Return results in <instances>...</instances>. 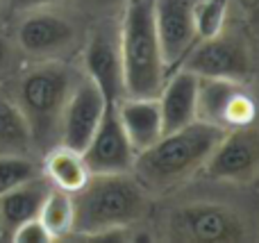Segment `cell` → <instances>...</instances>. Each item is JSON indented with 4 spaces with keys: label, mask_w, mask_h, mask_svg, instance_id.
<instances>
[{
    "label": "cell",
    "mask_w": 259,
    "mask_h": 243,
    "mask_svg": "<svg viewBox=\"0 0 259 243\" xmlns=\"http://www.w3.org/2000/svg\"><path fill=\"white\" fill-rule=\"evenodd\" d=\"M82 64L84 75H89L100 86L107 103H118L125 95L118 25L114 18H105L91 30L82 48Z\"/></svg>",
    "instance_id": "cell-8"
},
{
    "label": "cell",
    "mask_w": 259,
    "mask_h": 243,
    "mask_svg": "<svg viewBox=\"0 0 259 243\" xmlns=\"http://www.w3.org/2000/svg\"><path fill=\"white\" fill-rule=\"evenodd\" d=\"M155 30L159 39L166 75L180 68L187 53L198 41L193 21V0H155L152 5Z\"/></svg>",
    "instance_id": "cell-11"
},
{
    "label": "cell",
    "mask_w": 259,
    "mask_h": 243,
    "mask_svg": "<svg viewBox=\"0 0 259 243\" xmlns=\"http://www.w3.org/2000/svg\"><path fill=\"white\" fill-rule=\"evenodd\" d=\"M107 105L109 103L103 95L100 86L89 75L82 73L68 95L66 107H64L62 125H59V143L75 150L84 148L94 136L96 127L100 125V118H103Z\"/></svg>",
    "instance_id": "cell-12"
},
{
    "label": "cell",
    "mask_w": 259,
    "mask_h": 243,
    "mask_svg": "<svg viewBox=\"0 0 259 243\" xmlns=\"http://www.w3.org/2000/svg\"><path fill=\"white\" fill-rule=\"evenodd\" d=\"M16 45L27 57L41 62H64L80 48V30L64 14L50 7L23 12L16 27Z\"/></svg>",
    "instance_id": "cell-5"
},
{
    "label": "cell",
    "mask_w": 259,
    "mask_h": 243,
    "mask_svg": "<svg viewBox=\"0 0 259 243\" xmlns=\"http://www.w3.org/2000/svg\"><path fill=\"white\" fill-rule=\"evenodd\" d=\"M64 3V0H12L16 12H32V9H44V7H55V5Z\"/></svg>",
    "instance_id": "cell-25"
},
{
    "label": "cell",
    "mask_w": 259,
    "mask_h": 243,
    "mask_svg": "<svg viewBox=\"0 0 259 243\" xmlns=\"http://www.w3.org/2000/svg\"><path fill=\"white\" fill-rule=\"evenodd\" d=\"M41 173L50 182V186L62 189L66 193H77L91 177V171L84 162L82 150L68 148L64 143H57L46 150L44 171Z\"/></svg>",
    "instance_id": "cell-17"
},
{
    "label": "cell",
    "mask_w": 259,
    "mask_h": 243,
    "mask_svg": "<svg viewBox=\"0 0 259 243\" xmlns=\"http://www.w3.org/2000/svg\"><path fill=\"white\" fill-rule=\"evenodd\" d=\"M48 191L50 182L41 173V175L32 177V180L23 182V184L14 186L12 191L0 196V225H3V232H12L21 223L39 216V209L44 205V198Z\"/></svg>",
    "instance_id": "cell-16"
},
{
    "label": "cell",
    "mask_w": 259,
    "mask_h": 243,
    "mask_svg": "<svg viewBox=\"0 0 259 243\" xmlns=\"http://www.w3.org/2000/svg\"><path fill=\"white\" fill-rule=\"evenodd\" d=\"M243 82L200 77L198 82V121H205L221 130L246 127L255 121V100L243 89Z\"/></svg>",
    "instance_id": "cell-7"
},
{
    "label": "cell",
    "mask_w": 259,
    "mask_h": 243,
    "mask_svg": "<svg viewBox=\"0 0 259 243\" xmlns=\"http://www.w3.org/2000/svg\"><path fill=\"white\" fill-rule=\"evenodd\" d=\"M0 7H3V0H0Z\"/></svg>",
    "instance_id": "cell-27"
},
{
    "label": "cell",
    "mask_w": 259,
    "mask_h": 243,
    "mask_svg": "<svg viewBox=\"0 0 259 243\" xmlns=\"http://www.w3.org/2000/svg\"><path fill=\"white\" fill-rule=\"evenodd\" d=\"M198 82H200V77L193 75L187 68H175L173 73L166 75L164 84L157 93L164 134L198 121Z\"/></svg>",
    "instance_id": "cell-14"
},
{
    "label": "cell",
    "mask_w": 259,
    "mask_h": 243,
    "mask_svg": "<svg viewBox=\"0 0 259 243\" xmlns=\"http://www.w3.org/2000/svg\"><path fill=\"white\" fill-rule=\"evenodd\" d=\"M0 234H3V225H0Z\"/></svg>",
    "instance_id": "cell-26"
},
{
    "label": "cell",
    "mask_w": 259,
    "mask_h": 243,
    "mask_svg": "<svg viewBox=\"0 0 259 243\" xmlns=\"http://www.w3.org/2000/svg\"><path fill=\"white\" fill-rule=\"evenodd\" d=\"M168 236L178 241L232 243L248 236L246 223L234 209L219 203H187L168 214Z\"/></svg>",
    "instance_id": "cell-6"
},
{
    "label": "cell",
    "mask_w": 259,
    "mask_h": 243,
    "mask_svg": "<svg viewBox=\"0 0 259 243\" xmlns=\"http://www.w3.org/2000/svg\"><path fill=\"white\" fill-rule=\"evenodd\" d=\"M116 105V116L121 121V127L125 136L132 143L134 153L150 148L161 134H164V125H161V112L157 95H146V98H137V95H123Z\"/></svg>",
    "instance_id": "cell-15"
},
{
    "label": "cell",
    "mask_w": 259,
    "mask_h": 243,
    "mask_svg": "<svg viewBox=\"0 0 259 243\" xmlns=\"http://www.w3.org/2000/svg\"><path fill=\"white\" fill-rule=\"evenodd\" d=\"M9 236H12L14 241H21V243H48V241H53V236L48 234V230H46L44 223L39 221V216L21 223L18 227H14V230L9 232Z\"/></svg>",
    "instance_id": "cell-22"
},
{
    "label": "cell",
    "mask_w": 259,
    "mask_h": 243,
    "mask_svg": "<svg viewBox=\"0 0 259 243\" xmlns=\"http://www.w3.org/2000/svg\"><path fill=\"white\" fill-rule=\"evenodd\" d=\"M202 171L211 180L248 182L259 173V132L250 125L228 130L216 143Z\"/></svg>",
    "instance_id": "cell-10"
},
{
    "label": "cell",
    "mask_w": 259,
    "mask_h": 243,
    "mask_svg": "<svg viewBox=\"0 0 259 243\" xmlns=\"http://www.w3.org/2000/svg\"><path fill=\"white\" fill-rule=\"evenodd\" d=\"M39 221L48 230V234L55 239H64V236L73 234V225H75V203H73V193H66L62 189L50 186L46 193L44 205L39 209Z\"/></svg>",
    "instance_id": "cell-18"
},
{
    "label": "cell",
    "mask_w": 259,
    "mask_h": 243,
    "mask_svg": "<svg viewBox=\"0 0 259 243\" xmlns=\"http://www.w3.org/2000/svg\"><path fill=\"white\" fill-rule=\"evenodd\" d=\"M96 16L103 18H116V14L125 7L127 0H82Z\"/></svg>",
    "instance_id": "cell-24"
},
{
    "label": "cell",
    "mask_w": 259,
    "mask_h": 243,
    "mask_svg": "<svg viewBox=\"0 0 259 243\" xmlns=\"http://www.w3.org/2000/svg\"><path fill=\"white\" fill-rule=\"evenodd\" d=\"M180 68H187L198 77L243 82L250 73V59L241 41L219 32L214 36L198 39Z\"/></svg>",
    "instance_id": "cell-9"
},
{
    "label": "cell",
    "mask_w": 259,
    "mask_h": 243,
    "mask_svg": "<svg viewBox=\"0 0 259 243\" xmlns=\"http://www.w3.org/2000/svg\"><path fill=\"white\" fill-rule=\"evenodd\" d=\"M230 0H193V21L198 39L223 32Z\"/></svg>",
    "instance_id": "cell-21"
},
{
    "label": "cell",
    "mask_w": 259,
    "mask_h": 243,
    "mask_svg": "<svg viewBox=\"0 0 259 243\" xmlns=\"http://www.w3.org/2000/svg\"><path fill=\"white\" fill-rule=\"evenodd\" d=\"M77 77L64 62H41L18 77L14 100L27 121L32 145L48 150L59 143L62 114Z\"/></svg>",
    "instance_id": "cell-3"
},
{
    "label": "cell",
    "mask_w": 259,
    "mask_h": 243,
    "mask_svg": "<svg viewBox=\"0 0 259 243\" xmlns=\"http://www.w3.org/2000/svg\"><path fill=\"white\" fill-rule=\"evenodd\" d=\"M155 0H127L118 18V45L125 95H157L166 80L159 39L152 16Z\"/></svg>",
    "instance_id": "cell-4"
},
{
    "label": "cell",
    "mask_w": 259,
    "mask_h": 243,
    "mask_svg": "<svg viewBox=\"0 0 259 243\" xmlns=\"http://www.w3.org/2000/svg\"><path fill=\"white\" fill-rule=\"evenodd\" d=\"M75 225L73 234L94 236H121L146 212V189L132 173H107L91 175L77 193Z\"/></svg>",
    "instance_id": "cell-2"
},
{
    "label": "cell",
    "mask_w": 259,
    "mask_h": 243,
    "mask_svg": "<svg viewBox=\"0 0 259 243\" xmlns=\"http://www.w3.org/2000/svg\"><path fill=\"white\" fill-rule=\"evenodd\" d=\"M225 130L205 121H193L180 130L161 134L150 148L134 157L132 175L143 189L168 191L182 184L207 164Z\"/></svg>",
    "instance_id": "cell-1"
},
{
    "label": "cell",
    "mask_w": 259,
    "mask_h": 243,
    "mask_svg": "<svg viewBox=\"0 0 259 243\" xmlns=\"http://www.w3.org/2000/svg\"><path fill=\"white\" fill-rule=\"evenodd\" d=\"M32 148V134L16 100L0 93V153H25Z\"/></svg>",
    "instance_id": "cell-19"
},
{
    "label": "cell",
    "mask_w": 259,
    "mask_h": 243,
    "mask_svg": "<svg viewBox=\"0 0 259 243\" xmlns=\"http://www.w3.org/2000/svg\"><path fill=\"white\" fill-rule=\"evenodd\" d=\"M84 162L89 166L91 175H107V173H132L134 153L132 143L121 127L116 116V105L109 103L100 118V125L96 127L89 143L82 148Z\"/></svg>",
    "instance_id": "cell-13"
},
{
    "label": "cell",
    "mask_w": 259,
    "mask_h": 243,
    "mask_svg": "<svg viewBox=\"0 0 259 243\" xmlns=\"http://www.w3.org/2000/svg\"><path fill=\"white\" fill-rule=\"evenodd\" d=\"M18 45L16 41L0 34V84L18 71Z\"/></svg>",
    "instance_id": "cell-23"
},
{
    "label": "cell",
    "mask_w": 259,
    "mask_h": 243,
    "mask_svg": "<svg viewBox=\"0 0 259 243\" xmlns=\"http://www.w3.org/2000/svg\"><path fill=\"white\" fill-rule=\"evenodd\" d=\"M36 175H41L39 166L25 153H0V196Z\"/></svg>",
    "instance_id": "cell-20"
}]
</instances>
